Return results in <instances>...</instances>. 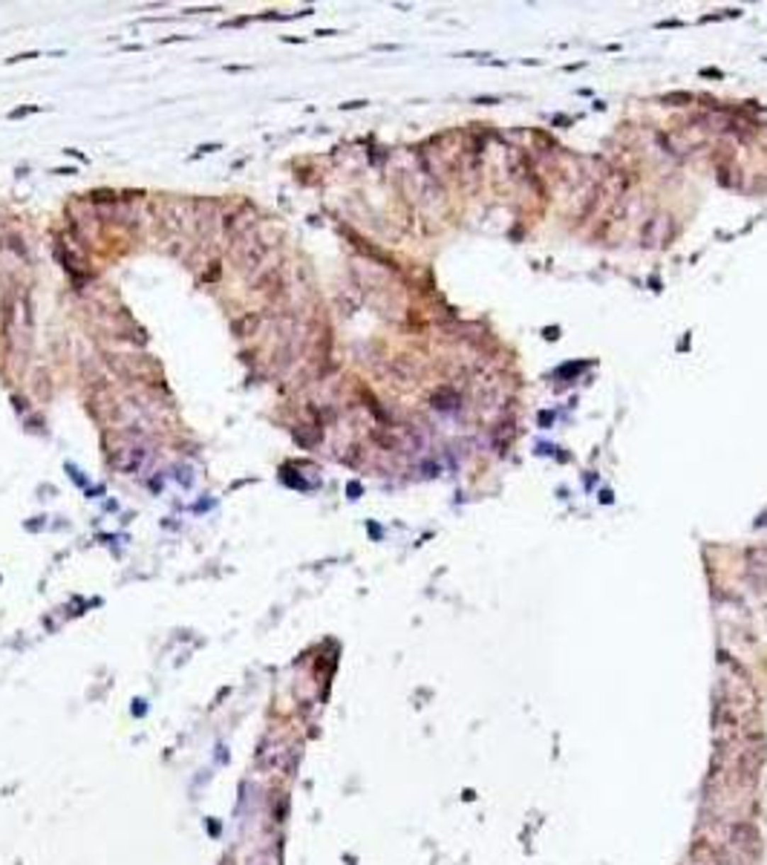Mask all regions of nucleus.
I'll use <instances>...</instances> for the list:
<instances>
[{
    "mask_svg": "<svg viewBox=\"0 0 767 865\" xmlns=\"http://www.w3.org/2000/svg\"><path fill=\"white\" fill-rule=\"evenodd\" d=\"M724 839H727L724 848H727L741 865H753V862L761 859L764 845H761V834L753 822H736V825L727 828V837Z\"/></svg>",
    "mask_w": 767,
    "mask_h": 865,
    "instance_id": "1",
    "label": "nucleus"
}]
</instances>
